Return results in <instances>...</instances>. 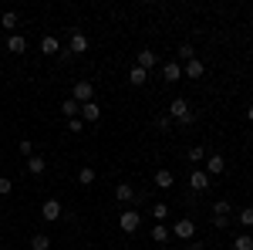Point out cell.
I'll list each match as a JSON object with an SVG mask.
<instances>
[{"mask_svg": "<svg viewBox=\"0 0 253 250\" xmlns=\"http://www.w3.org/2000/svg\"><path fill=\"white\" fill-rule=\"evenodd\" d=\"M166 115L172 118V122H179V125H193L196 112L189 108V101H186V98H172V105H169V112H166Z\"/></svg>", "mask_w": 253, "mask_h": 250, "instance_id": "6da1fadb", "label": "cell"}, {"mask_svg": "<svg viewBox=\"0 0 253 250\" xmlns=\"http://www.w3.org/2000/svg\"><path fill=\"white\" fill-rule=\"evenodd\" d=\"M172 233L179 237V240H186V244H189V240L196 237V220H193V216H182V220H175Z\"/></svg>", "mask_w": 253, "mask_h": 250, "instance_id": "7a4b0ae2", "label": "cell"}, {"mask_svg": "<svg viewBox=\"0 0 253 250\" xmlns=\"http://www.w3.org/2000/svg\"><path fill=\"white\" fill-rule=\"evenodd\" d=\"M71 98H75L78 105H84V101H95V88H91V81H75Z\"/></svg>", "mask_w": 253, "mask_h": 250, "instance_id": "3957f363", "label": "cell"}, {"mask_svg": "<svg viewBox=\"0 0 253 250\" xmlns=\"http://www.w3.org/2000/svg\"><path fill=\"white\" fill-rule=\"evenodd\" d=\"M41 216H44L47 223H54V220H61V216H64V206H61L58 200H44V206H41Z\"/></svg>", "mask_w": 253, "mask_h": 250, "instance_id": "277c9868", "label": "cell"}, {"mask_svg": "<svg viewBox=\"0 0 253 250\" xmlns=\"http://www.w3.org/2000/svg\"><path fill=\"white\" fill-rule=\"evenodd\" d=\"M138 223H142V216H138L135 210H125L122 216H118V227H122L125 233H135V230H138Z\"/></svg>", "mask_w": 253, "mask_h": 250, "instance_id": "5b68a950", "label": "cell"}, {"mask_svg": "<svg viewBox=\"0 0 253 250\" xmlns=\"http://www.w3.org/2000/svg\"><path fill=\"white\" fill-rule=\"evenodd\" d=\"M223 169H226V159H223V155L219 152H213L210 155V159H206V169H203V173L210 176V179H213V176H219L223 173Z\"/></svg>", "mask_w": 253, "mask_h": 250, "instance_id": "8992f818", "label": "cell"}, {"mask_svg": "<svg viewBox=\"0 0 253 250\" xmlns=\"http://www.w3.org/2000/svg\"><path fill=\"white\" fill-rule=\"evenodd\" d=\"M189 186H193V193H206L210 190V176L203 173V169H193L189 173Z\"/></svg>", "mask_w": 253, "mask_h": 250, "instance_id": "52a82bcc", "label": "cell"}, {"mask_svg": "<svg viewBox=\"0 0 253 250\" xmlns=\"http://www.w3.org/2000/svg\"><path fill=\"white\" fill-rule=\"evenodd\" d=\"M84 51H88V38L81 31H75L71 41H68V54H84Z\"/></svg>", "mask_w": 253, "mask_h": 250, "instance_id": "ba28073f", "label": "cell"}, {"mask_svg": "<svg viewBox=\"0 0 253 250\" xmlns=\"http://www.w3.org/2000/svg\"><path fill=\"white\" fill-rule=\"evenodd\" d=\"M135 64L142 68V71H149V68H156V64H159V54L145 48V51H138V54H135Z\"/></svg>", "mask_w": 253, "mask_h": 250, "instance_id": "9c48e42d", "label": "cell"}, {"mask_svg": "<svg viewBox=\"0 0 253 250\" xmlns=\"http://www.w3.org/2000/svg\"><path fill=\"white\" fill-rule=\"evenodd\" d=\"M101 118V105L98 101H84L81 105V122H98Z\"/></svg>", "mask_w": 253, "mask_h": 250, "instance_id": "30bf717a", "label": "cell"}, {"mask_svg": "<svg viewBox=\"0 0 253 250\" xmlns=\"http://www.w3.org/2000/svg\"><path fill=\"white\" fill-rule=\"evenodd\" d=\"M182 75H186V78H203V75H206V64H203L199 58L186 61V64H182Z\"/></svg>", "mask_w": 253, "mask_h": 250, "instance_id": "8fae6325", "label": "cell"}, {"mask_svg": "<svg viewBox=\"0 0 253 250\" xmlns=\"http://www.w3.org/2000/svg\"><path fill=\"white\" fill-rule=\"evenodd\" d=\"M162 78H166V81H179V78H182V64H179V61H166V64H162Z\"/></svg>", "mask_w": 253, "mask_h": 250, "instance_id": "7c38bea8", "label": "cell"}, {"mask_svg": "<svg viewBox=\"0 0 253 250\" xmlns=\"http://www.w3.org/2000/svg\"><path fill=\"white\" fill-rule=\"evenodd\" d=\"M115 196L122 200V203H135V186H132V183H118Z\"/></svg>", "mask_w": 253, "mask_h": 250, "instance_id": "4fadbf2b", "label": "cell"}, {"mask_svg": "<svg viewBox=\"0 0 253 250\" xmlns=\"http://www.w3.org/2000/svg\"><path fill=\"white\" fill-rule=\"evenodd\" d=\"M44 169H47V159L44 155H31L27 159V173L31 176H44Z\"/></svg>", "mask_w": 253, "mask_h": 250, "instance_id": "5bb4252c", "label": "cell"}, {"mask_svg": "<svg viewBox=\"0 0 253 250\" xmlns=\"http://www.w3.org/2000/svg\"><path fill=\"white\" fill-rule=\"evenodd\" d=\"M7 51H10V54H24V51H27V38L10 34V38H7Z\"/></svg>", "mask_w": 253, "mask_h": 250, "instance_id": "9a60e30c", "label": "cell"}, {"mask_svg": "<svg viewBox=\"0 0 253 250\" xmlns=\"http://www.w3.org/2000/svg\"><path fill=\"white\" fill-rule=\"evenodd\" d=\"M61 115H68V122H71V118H78L81 115V105L75 101V98H64V101H61Z\"/></svg>", "mask_w": 253, "mask_h": 250, "instance_id": "2e32d148", "label": "cell"}, {"mask_svg": "<svg viewBox=\"0 0 253 250\" xmlns=\"http://www.w3.org/2000/svg\"><path fill=\"white\" fill-rule=\"evenodd\" d=\"M61 51V41L54 34H47V38H41V54H58Z\"/></svg>", "mask_w": 253, "mask_h": 250, "instance_id": "e0dca14e", "label": "cell"}, {"mask_svg": "<svg viewBox=\"0 0 253 250\" xmlns=\"http://www.w3.org/2000/svg\"><path fill=\"white\" fill-rule=\"evenodd\" d=\"M152 179H156V186H159V190H169V186L175 183V176L169 173V169H156V176H152Z\"/></svg>", "mask_w": 253, "mask_h": 250, "instance_id": "ac0fdd59", "label": "cell"}, {"mask_svg": "<svg viewBox=\"0 0 253 250\" xmlns=\"http://www.w3.org/2000/svg\"><path fill=\"white\" fill-rule=\"evenodd\" d=\"M31 250H51V237L47 233H34L31 237Z\"/></svg>", "mask_w": 253, "mask_h": 250, "instance_id": "d6986e66", "label": "cell"}, {"mask_svg": "<svg viewBox=\"0 0 253 250\" xmlns=\"http://www.w3.org/2000/svg\"><path fill=\"white\" fill-rule=\"evenodd\" d=\"M128 81H132V85H145V81H149V71H142L138 64H132V71H128Z\"/></svg>", "mask_w": 253, "mask_h": 250, "instance_id": "ffe728a7", "label": "cell"}, {"mask_svg": "<svg viewBox=\"0 0 253 250\" xmlns=\"http://www.w3.org/2000/svg\"><path fill=\"white\" fill-rule=\"evenodd\" d=\"M236 223L240 227H253V206H243V210L236 213Z\"/></svg>", "mask_w": 253, "mask_h": 250, "instance_id": "44dd1931", "label": "cell"}, {"mask_svg": "<svg viewBox=\"0 0 253 250\" xmlns=\"http://www.w3.org/2000/svg\"><path fill=\"white\" fill-rule=\"evenodd\" d=\"M233 250H253V237L250 233H240V237L233 240Z\"/></svg>", "mask_w": 253, "mask_h": 250, "instance_id": "7402d4cb", "label": "cell"}, {"mask_svg": "<svg viewBox=\"0 0 253 250\" xmlns=\"http://www.w3.org/2000/svg\"><path fill=\"white\" fill-rule=\"evenodd\" d=\"M78 183H81V186H91V183H95V169H91V166H81Z\"/></svg>", "mask_w": 253, "mask_h": 250, "instance_id": "603a6c76", "label": "cell"}, {"mask_svg": "<svg viewBox=\"0 0 253 250\" xmlns=\"http://www.w3.org/2000/svg\"><path fill=\"white\" fill-rule=\"evenodd\" d=\"M152 240H156V244H166V240H169V230H166V223H156V227H152Z\"/></svg>", "mask_w": 253, "mask_h": 250, "instance_id": "cb8c5ba5", "label": "cell"}, {"mask_svg": "<svg viewBox=\"0 0 253 250\" xmlns=\"http://www.w3.org/2000/svg\"><path fill=\"white\" fill-rule=\"evenodd\" d=\"M0 24H3L7 31H14V27H17V24H20V17H17V14H14V10H7V14L0 17Z\"/></svg>", "mask_w": 253, "mask_h": 250, "instance_id": "d4e9b609", "label": "cell"}, {"mask_svg": "<svg viewBox=\"0 0 253 250\" xmlns=\"http://www.w3.org/2000/svg\"><path fill=\"white\" fill-rule=\"evenodd\" d=\"M230 200H216V206H213V216H230Z\"/></svg>", "mask_w": 253, "mask_h": 250, "instance_id": "484cf974", "label": "cell"}, {"mask_svg": "<svg viewBox=\"0 0 253 250\" xmlns=\"http://www.w3.org/2000/svg\"><path fill=\"white\" fill-rule=\"evenodd\" d=\"M152 216H156V223H166V216H169V206H166V203H156V206H152Z\"/></svg>", "mask_w": 253, "mask_h": 250, "instance_id": "4316f807", "label": "cell"}, {"mask_svg": "<svg viewBox=\"0 0 253 250\" xmlns=\"http://www.w3.org/2000/svg\"><path fill=\"white\" fill-rule=\"evenodd\" d=\"M203 159H206V149L203 146H193L189 149V162H203Z\"/></svg>", "mask_w": 253, "mask_h": 250, "instance_id": "83f0119b", "label": "cell"}, {"mask_svg": "<svg viewBox=\"0 0 253 250\" xmlns=\"http://www.w3.org/2000/svg\"><path fill=\"white\" fill-rule=\"evenodd\" d=\"M20 155H27V159H31V155H34V142H31V139H20Z\"/></svg>", "mask_w": 253, "mask_h": 250, "instance_id": "f1b7e54d", "label": "cell"}, {"mask_svg": "<svg viewBox=\"0 0 253 250\" xmlns=\"http://www.w3.org/2000/svg\"><path fill=\"white\" fill-rule=\"evenodd\" d=\"M193 58H196V51L189 48V44H182V48H179V61L186 64V61H193Z\"/></svg>", "mask_w": 253, "mask_h": 250, "instance_id": "f546056e", "label": "cell"}, {"mask_svg": "<svg viewBox=\"0 0 253 250\" xmlns=\"http://www.w3.org/2000/svg\"><path fill=\"white\" fill-rule=\"evenodd\" d=\"M14 190V183H10V179H7V176H0V196H7V193Z\"/></svg>", "mask_w": 253, "mask_h": 250, "instance_id": "4dcf8cb0", "label": "cell"}, {"mask_svg": "<svg viewBox=\"0 0 253 250\" xmlns=\"http://www.w3.org/2000/svg\"><path fill=\"white\" fill-rule=\"evenodd\" d=\"M156 125L162 129V132H166V129H172V118H169V115H159V118H156Z\"/></svg>", "mask_w": 253, "mask_h": 250, "instance_id": "1f68e13d", "label": "cell"}, {"mask_svg": "<svg viewBox=\"0 0 253 250\" xmlns=\"http://www.w3.org/2000/svg\"><path fill=\"white\" fill-rule=\"evenodd\" d=\"M68 132H75V135L81 132V118H71V122H68Z\"/></svg>", "mask_w": 253, "mask_h": 250, "instance_id": "d6a6232c", "label": "cell"}, {"mask_svg": "<svg viewBox=\"0 0 253 250\" xmlns=\"http://www.w3.org/2000/svg\"><path fill=\"white\" fill-rule=\"evenodd\" d=\"M189 250H203V244H196V240H189Z\"/></svg>", "mask_w": 253, "mask_h": 250, "instance_id": "836d02e7", "label": "cell"}, {"mask_svg": "<svg viewBox=\"0 0 253 250\" xmlns=\"http://www.w3.org/2000/svg\"><path fill=\"white\" fill-rule=\"evenodd\" d=\"M247 118H250V125H253V105H250V108H247Z\"/></svg>", "mask_w": 253, "mask_h": 250, "instance_id": "e575fe53", "label": "cell"}, {"mask_svg": "<svg viewBox=\"0 0 253 250\" xmlns=\"http://www.w3.org/2000/svg\"><path fill=\"white\" fill-rule=\"evenodd\" d=\"M250 237H253V227H250Z\"/></svg>", "mask_w": 253, "mask_h": 250, "instance_id": "d590c367", "label": "cell"}, {"mask_svg": "<svg viewBox=\"0 0 253 250\" xmlns=\"http://www.w3.org/2000/svg\"><path fill=\"white\" fill-rule=\"evenodd\" d=\"M0 125H3V118H0Z\"/></svg>", "mask_w": 253, "mask_h": 250, "instance_id": "8d00e7d4", "label": "cell"}]
</instances>
